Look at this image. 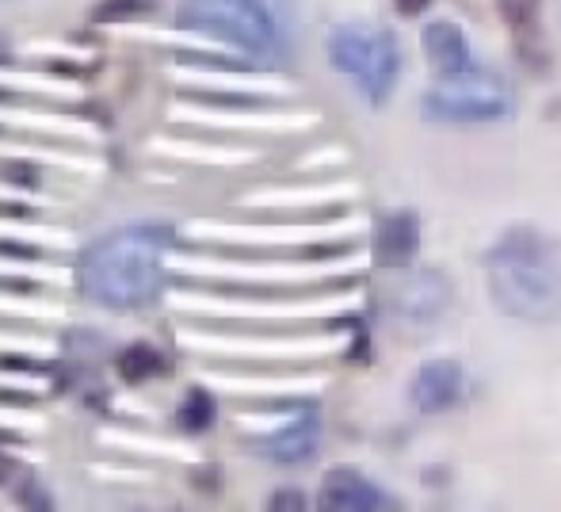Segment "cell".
<instances>
[{"label":"cell","mask_w":561,"mask_h":512,"mask_svg":"<svg viewBox=\"0 0 561 512\" xmlns=\"http://www.w3.org/2000/svg\"><path fill=\"white\" fill-rule=\"evenodd\" d=\"M489 298L524 326L561 321V238L535 223L508 226L481 257Z\"/></svg>","instance_id":"1"},{"label":"cell","mask_w":561,"mask_h":512,"mask_svg":"<svg viewBox=\"0 0 561 512\" xmlns=\"http://www.w3.org/2000/svg\"><path fill=\"white\" fill-rule=\"evenodd\" d=\"M176 234L161 223H130L84 249L77 291L104 310H141L164 287V253Z\"/></svg>","instance_id":"2"},{"label":"cell","mask_w":561,"mask_h":512,"mask_svg":"<svg viewBox=\"0 0 561 512\" xmlns=\"http://www.w3.org/2000/svg\"><path fill=\"white\" fill-rule=\"evenodd\" d=\"M329 61L340 77L352 81V89L367 100L370 107H386L398 92L401 69V43L382 23H340L329 31Z\"/></svg>","instance_id":"3"},{"label":"cell","mask_w":561,"mask_h":512,"mask_svg":"<svg viewBox=\"0 0 561 512\" xmlns=\"http://www.w3.org/2000/svg\"><path fill=\"white\" fill-rule=\"evenodd\" d=\"M516 112V89L508 77L493 69L470 66L466 73L436 81L421 96V115L444 127H481V123H504Z\"/></svg>","instance_id":"4"},{"label":"cell","mask_w":561,"mask_h":512,"mask_svg":"<svg viewBox=\"0 0 561 512\" xmlns=\"http://www.w3.org/2000/svg\"><path fill=\"white\" fill-rule=\"evenodd\" d=\"M180 23L199 35L222 38L252 58H279L283 27L267 0H184Z\"/></svg>","instance_id":"5"},{"label":"cell","mask_w":561,"mask_h":512,"mask_svg":"<svg viewBox=\"0 0 561 512\" xmlns=\"http://www.w3.org/2000/svg\"><path fill=\"white\" fill-rule=\"evenodd\" d=\"M455 287L439 268H405L390 291V318L405 333H428L447 318Z\"/></svg>","instance_id":"6"},{"label":"cell","mask_w":561,"mask_h":512,"mask_svg":"<svg viewBox=\"0 0 561 512\" xmlns=\"http://www.w3.org/2000/svg\"><path fill=\"white\" fill-rule=\"evenodd\" d=\"M318 509L325 512H393L401 501L378 482H370L359 467H333L321 478Z\"/></svg>","instance_id":"7"},{"label":"cell","mask_w":561,"mask_h":512,"mask_svg":"<svg viewBox=\"0 0 561 512\" xmlns=\"http://www.w3.org/2000/svg\"><path fill=\"white\" fill-rule=\"evenodd\" d=\"M462 398H466V367L458 360L432 356L413 372L409 401L416 406V413L424 417L450 413L455 406H462Z\"/></svg>","instance_id":"8"},{"label":"cell","mask_w":561,"mask_h":512,"mask_svg":"<svg viewBox=\"0 0 561 512\" xmlns=\"http://www.w3.org/2000/svg\"><path fill=\"white\" fill-rule=\"evenodd\" d=\"M321 447V413L318 406H298L283 429L267 432L256 440V452L264 459L279 463V467H298V463H310Z\"/></svg>","instance_id":"9"},{"label":"cell","mask_w":561,"mask_h":512,"mask_svg":"<svg viewBox=\"0 0 561 512\" xmlns=\"http://www.w3.org/2000/svg\"><path fill=\"white\" fill-rule=\"evenodd\" d=\"M421 241H424L421 215L416 211H390L375 226V264L405 272L421 257Z\"/></svg>","instance_id":"10"},{"label":"cell","mask_w":561,"mask_h":512,"mask_svg":"<svg viewBox=\"0 0 561 512\" xmlns=\"http://www.w3.org/2000/svg\"><path fill=\"white\" fill-rule=\"evenodd\" d=\"M421 46H424V58H428L432 73H436V81L458 77L473 66L470 38H466V31L450 20H432L421 35Z\"/></svg>","instance_id":"11"},{"label":"cell","mask_w":561,"mask_h":512,"mask_svg":"<svg viewBox=\"0 0 561 512\" xmlns=\"http://www.w3.org/2000/svg\"><path fill=\"white\" fill-rule=\"evenodd\" d=\"M504 27L516 38V50L527 66L542 69L547 66V50H542V0H496Z\"/></svg>","instance_id":"12"},{"label":"cell","mask_w":561,"mask_h":512,"mask_svg":"<svg viewBox=\"0 0 561 512\" xmlns=\"http://www.w3.org/2000/svg\"><path fill=\"white\" fill-rule=\"evenodd\" d=\"M118 375H123V383L130 386H141L149 379H157V375H164V367H169V360L161 356V349H153V344H126L123 352H118L115 360Z\"/></svg>","instance_id":"13"},{"label":"cell","mask_w":561,"mask_h":512,"mask_svg":"<svg viewBox=\"0 0 561 512\" xmlns=\"http://www.w3.org/2000/svg\"><path fill=\"white\" fill-rule=\"evenodd\" d=\"M176 421H180V429L192 432V436L207 432L210 424L218 421V401H215V394H210L207 386H192V390L184 394V406H180Z\"/></svg>","instance_id":"14"},{"label":"cell","mask_w":561,"mask_h":512,"mask_svg":"<svg viewBox=\"0 0 561 512\" xmlns=\"http://www.w3.org/2000/svg\"><path fill=\"white\" fill-rule=\"evenodd\" d=\"M157 8V0H100L92 20L96 23H130V20H146Z\"/></svg>","instance_id":"15"},{"label":"cell","mask_w":561,"mask_h":512,"mask_svg":"<svg viewBox=\"0 0 561 512\" xmlns=\"http://www.w3.org/2000/svg\"><path fill=\"white\" fill-rule=\"evenodd\" d=\"M15 498H20V505H27V509H54V498L35 482V478H23V486H20Z\"/></svg>","instance_id":"16"},{"label":"cell","mask_w":561,"mask_h":512,"mask_svg":"<svg viewBox=\"0 0 561 512\" xmlns=\"http://www.w3.org/2000/svg\"><path fill=\"white\" fill-rule=\"evenodd\" d=\"M267 509H287V512H298V509H306V493L302 490H275L272 493V501H267Z\"/></svg>","instance_id":"17"},{"label":"cell","mask_w":561,"mask_h":512,"mask_svg":"<svg viewBox=\"0 0 561 512\" xmlns=\"http://www.w3.org/2000/svg\"><path fill=\"white\" fill-rule=\"evenodd\" d=\"M0 257H4V260H38V249L23 246V241H4V238H0Z\"/></svg>","instance_id":"18"},{"label":"cell","mask_w":561,"mask_h":512,"mask_svg":"<svg viewBox=\"0 0 561 512\" xmlns=\"http://www.w3.org/2000/svg\"><path fill=\"white\" fill-rule=\"evenodd\" d=\"M432 4H436V0H393L398 15H405V20H416V15H424Z\"/></svg>","instance_id":"19"},{"label":"cell","mask_w":561,"mask_h":512,"mask_svg":"<svg viewBox=\"0 0 561 512\" xmlns=\"http://www.w3.org/2000/svg\"><path fill=\"white\" fill-rule=\"evenodd\" d=\"M0 291H12V295H35V280H12V275H0Z\"/></svg>","instance_id":"20"},{"label":"cell","mask_w":561,"mask_h":512,"mask_svg":"<svg viewBox=\"0 0 561 512\" xmlns=\"http://www.w3.org/2000/svg\"><path fill=\"white\" fill-rule=\"evenodd\" d=\"M0 58H4V46H0Z\"/></svg>","instance_id":"21"},{"label":"cell","mask_w":561,"mask_h":512,"mask_svg":"<svg viewBox=\"0 0 561 512\" xmlns=\"http://www.w3.org/2000/svg\"><path fill=\"white\" fill-rule=\"evenodd\" d=\"M0 134H4V130H0Z\"/></svg>","instance_id":"22"}]
</instances>
